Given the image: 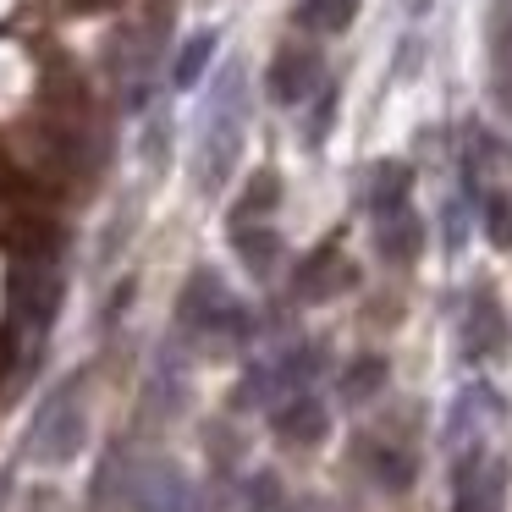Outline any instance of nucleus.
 <instances>
[{"label":"nucleus","mask_w":512,"mask_h":512,"mask_svg":"<svg viewBox=\"0 0 512 512\" xmlns=\"http://www.w3.org/2000/svg\"><path fill=\"white\" fill-rule=\"evenodd\" d=\"M358 17V0H303L298 6V28H309V34H342V28H353Z\"/></svg>","instance_id":"4468645a"},{"label":"nucleus","mask_w":512,"mask_h":512,"mask_svg":"<svg viewBox=\"0 0 512 512\" xmlns=\"http://www.w3.org/2000/svg\"><path fill=\"white\" fill-rule=\"evenodd\" d=\"M78 446H83V408H78V386H67L39 408V424H34V435H28V452H34L39 463H67Z\"/></svg>","instance_id":"20e7f679"},{"label":"nucleus","mask_w":512,"mask_h":512,"mask_svg":"<svg viewBox=\"0 0 512 512\" xmlns=\"http://www.w3.org/2000/svg\"><path fill=\"white\" fill-rule=\"evenodd\" d=\"M336 265H342V254H336V243H320L309 259L298 265V298H325L331 292V276H336Z\"/></svg>","instance_id":"2eb2a0df"},{"label":"nucleus","mask_w":512,"mask_h":512,"mask_svg":"<svg viewBox=\"0 0 512 512\" xmlns=\"http://www.w3.org/2000/svg\"><path fill=\"white\" fill-rule=\"evenodd\" d=\"M127 507L133 512H193V490L177 463H144V468H133Z\"/></svg>","instance_id":"39448f33"},{"label":"nucleus","mask_w":512,"mask_h":512,"mask_svg":"<svg viewBox=\"0 0 512 512\" xmlns=\"http://www.w3.org/2000/svg\"><path fill=\"white\" fill-rule=\"evenodd\" d=\"M452 512H490V507H479V501H463V496H457V507Z\"/></svg>","instance_id":"4be33fe9"},{"label":"nucleus","mask_w":512,"mask_h":512,"mask_svg":"<svg viewBox=\"0 0 512 512\" xmlns=\"http://www.w3.org/2000/svg\"><path fill=\"white\" fill-rule=\"evenodd\" d=\"M364 463H369V479H375L380 490H391V496H402V490L419 479V463H413V452H402V446H364Z\"/></svg>","instance_id":"9d476101"},{"label":"nucleus","mask_w":512,"mask_h":512,"mask_svg":"<svg viewBox=\"0 0 512 512\" xmlns=\"http://www.w3.org/2000/svg\"><path fill=\"white\" fill-rule=\"evenodd\" d=\"M320 72L325 61L303 45H287L276 61H270V100L276 105H303L314 89H320Z\"/></svg>","instance_id":"423d86ee"},{"label":"nucleus","mask_w":512,"mask_h":512,"mask_svg":"<svg viewBox=\"0 0 512 512\" xmlns=\"http://www.w3.org/2000/svg\"><path fill=\"white\" fill-rule=\"evenodd\" d=\"M177 320L199 336H226V342H248V336H254V314L226 292V281L215 276V270H193L188 276Z\"/></svg>","instance_id":"f03ea898"},{"label":"nucleus","mask_w":512,"mask_h":512,"mask_svg":"<svg viewBox=\"0 0 512 512\" xmlns=\"http://www.w3.org/2000/svg\"><path fill=\"white\" fill-rule=\"evenodd\" d=\"M408 188H413V171L402 160H380L375 177H369V210L386 215V210H402L408 204Z\"/></svg>","instance_id":"ddd939ff"},{"label":"nucleus","mask_w":512,"mask_h":512,"mask_svg":"<svg viewBox=\"0 0 512 512\" xmlns=\"http://www.w3.org/2000/svg\"><path fill=\"white\" fill-rule=\"evenodd\" d=\"M127 496H133V468H127V452L122 446H111L100 463V474H94V512H122Z\"/></svg>","instance_id":"9b49d317"},{"label":"nucleus","mask_w":512,"mask_h":512,"mask_svg":"<svg viewBox=\"0 0 512 512\" xmlns=\"http://www.w3.org/2000/svg\"><path fill=\"white\" fill-rule=\"evenodd\" d=\"M507 347V314L490 292H474L468 303V320H463V353L468 358H496Z\"/></svg>","instance_id":"0eeeda50"},{"label":"nucleus","mask_w":512,"mask_h":512,"mask_svg":"<svg viewBox=\"0 0 512 512\" xmlns=\"http://www.w3.org/2000/svg\"><path fill=\"white\" fill-rule=\"evenodd\" d=\"M56 309H61L56 265H45V259H17V270H12V314H17V325L39 342V336L50 331V320H56Z\"/></svg>","instance_id":"7ed1b4c3"},{"label":"nucleus","mask_w":512,"mask_h":512,"mask_svg":"<svg viewBox=\"0 0 512 512\" xmlns=\"http://www.w3.org/2000/svg\"><path fill=\"white\" fill-rule=\"evenodd\" d=\"M276 248H281L276 232H243V226H237V254H243V265L254 270V276H270V265H276Z\"/></svg>","instance_id":"a211bd4d"},{"label":"nucleus","mask_w":512,"mask_h":512,"mask_svg":"<svg viewBox=\"0 0 512 512\" xmlns=\"http://www.w3.org/2000/svg\"><path fill=\"white\" fill-rule=\"evenodd\" d=\"M276 199H281V182H276V171H259V177L248 182V193H243V210H237V221H243V215H265Z\"/></svg>","instance_id":"aec40b11"},{"label":"nucleus","mask_w":512,"mask_h":512,"mask_svg":"<svg viewBox=\"0 0 512 512\" xmlns=\"http://www.w3.org/2000/svg\"><path fill=\"white\" fill-rule=\"evenodd\" d=\"M325 435V402L309 391H292V402L276 408V441L287 446H314Z\"/></svg>","instance_id":"1a4fd4ad"},{"label":"nucleus","mask_w":512,"mask_h":512,"mask_svg":"<svg viewBox=\"0 0 512 512\" xmlns=\"http://www.w3.org/2000/svg\"><path fill=\"white\" fill-rule=\"evenodd\" d=\"M375 248H380V259H386V265H413V259H419V248H424L419 215H413L408 204H402V210L375 215Z\"/></svg>","instance_id":"6e6552de"},{"label":"nucleus","mask_w":512,"mask_h":512,"mask_svg":"<svg viewBox=\"0 0 512 512\" xmlns=\"http://www.w3.org/2000/svg\"><path fill=\"white\" fill-rule=\"evenodd\" d=\"M237 149H243V72L226 67V78L215 83V105H210L204 144H199V182H204V193H215L226 182V171L237 166Z\"/></svg>","instance_id":"f257e3e1"},{"label":"nucleus","mask_w":512,"mask_h":512,"mask_svg":"<svg viewBox=\"0 0 512 512\" xmlns=\"http://www.w3.org/2000/svg\"><path fill=\"white\" fill-rule=\"evenodd\" d=\"M485 232L496 248H512V199L507 193H485Z\"/></svg>","instance_id":"6ab92c4d"},{"label":"nucleus","mask_w":512,"mask_h":512,"mask_svg":"<svg viewBox=\"0 0 512 512\" xmlns=\"http://www.w3.org/2000/svg\"><path fill=\"white\" fill-rule=\"evenodd\" d=\"M386 386V358H358L353 369L342 375V402H364V397H375V391Z\"/></svg>","instance_id":"dca6fc26"},{"label":"nucleus","mask_w":512,"mask_h":512,"mask_svg":"<svg viewBox=\"0 0 512 512\" xmlns=\"http://www.w3.org/2000/svg\"><path fill=\"white\" fill-rule=\"evenodd\" d=\"M6 243H12L17 259H45V265H56V254H61V232L50 221H39V215H17Z\"/></svg>","instance_id":"f8f14e48"},{"label":"nucleus","mask_w":512,"mask_h":512,"mask_svg":"<svg viewBox=\"0 0 512 512\" xmlns=\"http://www.w3.org/2000/svg\"><path fill=\"white\" fill-rule=\"evenodd\" d=\"M210 56H215V34L204 28V34H193L188 45H182V56H177V72H171L177 89H193V83L204 78V67H210Z\"/></svg>","instance_id":"f3484780"},{"label":"nucleus","mask_w":512,"mask_h":512,"mask_svg":"<svg viewBox=\"0 0 512 512\" xmlns=\"http://www.w3.org/2000/svg\"><path fill=\"white\" fill-rule=\"evenodd\" d=\"M12 364H17V336H12V331H0V375H6Z\"/></svg>","instance_id":"412c9836"}]
</instances>
